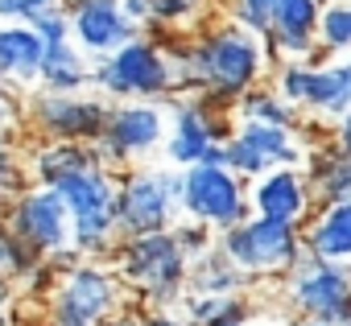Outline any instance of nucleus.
Masks as SVG:
<instances>
[{"instance_id": "nucleus-1", "label": "nucleus", "mask_w": 351, "mask_h": 326, "mask_svg": "<svg viewBox=\"0 0 351 326\" xmlns=\"http://www.w3.org/2000/svg\"><path fill=\"white\" fill-rule=\"evenodd\" d=\"M173 62L178 95H207L219 108H232L265 83L273 54L261 34L244 29L240 21H215L199 34H173L161 42Z\"/></svg>"}, {"instance_id": "nucleus-2", "label": "nucleus", "mask_w": 351, "mask_h": 326, "mask_svg": "<svg viewBox=\"0 0 351 326\" xmlns=\"http://www.w3.org/2000/svg\"><path fill=\"white\" fill-rule=\"evenodd\" d=\"M116 273L128 289H136L149 310H173L186 301L191 289V256L182 252L173 231H153V236H132L116 244Z\"/></svg>"}, {"instance_id": "nucleus-3", "label": "nucleus", "mask_w": 351, "mask_h": 326, "mask_svg": "<svg viewBox=\"0 0 351 326\" xmlns=\"http://www.w3.org/2000/svg\"><path fill=\"white\" fill-rule=\"evenodd\" d=\"M62 195L66 211H71V227H75V252L79 256H104L116 252L120 240V219H116V199H120V174L108 161L62 178L58 186H50Z\"/></svg>"}, {"instance_id": "nucleus-4", "label": "nucleus", "mask_w": 351, "mask_h": 326, "mask_svg": "<svg viewBox=\"0 0 351 326\" xmlns=\"http://www.w3.org/2000/svg\"><path fill=\"white\" fill-rule=\"evenodd\" d=\"M120 240L173 231L182 223V170L173 166H136L120 174L116 199Z\"/></svg>"}, {"instance_id": "nucleus-5", "label": "nucleus", "mask_w": 351, "mask_h": 326, "mask_svg": "<svg viewBox=\"0 0 351 326\" xmlns=\"http://www.w3.org/2000/svg\"><path fill=\"white\" fill-rule=\"evenodd\" d=\"M91 83L104 95H112L116 103H132V99L161 103L169 95H178V83H173V62H169L165 46L153 42V38H136V42L120 46L116 54L99 58L91 66Z\"/></svg>"}, {"instance_id": "nucleus-6", "label": "nucleus", "mask_w": 351, "mask_h": 326, "mask_svg": "<svg viewBox=\"0 0 351 326\" xmlns=\"http://www.w3.org/2000/svg\"><path fill=\"white\" fill-rule=\"evenodd\" d=\"M236 136L232 108L211 103L207 95H178L169 108L165 161L173 170L191 166H223V145Z\"/></svg>"}, {"instance_id": "nucleus-7", "label": "nucleus", "mask_w": 351, "mask_h": 326, "mask_svg": "<svg viewBox=\"0 0 351 326\" xmlns=\"http://www.w3.org/2000/svg\"><path fill=\"white\" fill-rule=\"evenodd\" d=\"M219 248L252 277V281H265V277H289L302 256H306V240H302V227L293 223H273V219H261V215H248L244 223L219 231Z\"/></svg>"}, {"instance_id": "nucleus-8", "label": "nucleus", "mask_w": 351, "mask_h": 326, "mask_svg": "<svg viewBox=\"0 0 351 326\" xmlns=\"http://www.w3.org/2000/svg\"><path fill=\"white\" fill-rule=\"evenodd\" d=\"M124 310L120 277L95 260H79L66 268L50 293L46 326H104L112 314Z\"/></svg>"}, {"instance_id": "nucleus-9", "label": "nucleus", "mask_w": 351, "mask_h": 326, "mask_svg": "<svg viewBox=\"0 0 351 326\" xmlns=\"http://www.w3.org/2000/svg\"><path fill=\"white\" fill-rule=\"evenodd\" d=\"M285 305L293 310L298 322H339L351 326V264H335V260H318V256H302V264L285 277L281 289Z\"/></svg>"}, {"instance_id": "nucleus-10", "label": "nucleus", "mask_w": 351, "mask_h": 326, "mask_svg": "<svg viewBox=\"0 0 351 326\" xmlns=\"http://www.w3.org/2000/svg\"><path fill=\"white\" fill-rule=\"evenodd\" d=\"M252 215L248 182L228 166H191L182 170V219L228 231Z\"/></svg>"}, {"instance_id": "nucleus-11", "label": "nucleus", "mask_w": 351, "mask_h": 326, "mask_svg": "<svg viewBox=\"0 0 351 326\" xmlns=\"http://www.w3.org/2000/svg\"><path fill=\"white\" fill-rule=\"evenodd\" d=\"M5 231L13 244L29 248L42 260H54L62 252L75 248V227H71V211L62 203L58 190L50 186H34L25 190L9 211H5Z\"/></svg>"}, {"instance_id": "nucleus-12", "label": "nucleus", "mask_w": 351, "mask_h": 326, "mask_svg": "<svg viewBox=\"0 0 351 326\" xmlns=\"http://www.w3.org/2000/svg\"><path fill=\"white\" fill-rule=\"evenodd\" d=\"M165 136H169L165 108L149 103V99H132V103H116L112 108L108 128L95 140V149H99V157L108 161L116 174H124V170H136L141 157H149L153 149H161Z\"/></svg>"}, {"instance_id": "nucleus-13", "label": "nucleus", "mask_w": 351, "mask_h": 326, "mask_svg": "<svg viewBox=\"0 0 351 326\" xmlns=\"http://www.w3.org/2000/svg\"><path fill=\"white\" fill-rule=\"evenodd\" d=\"M289 103H298L310 116H326L339 120L351 112V75L347 62H310V58H293L277 66V83H273Z\"/></svg>"}, {"instance_id": "nucleus-14", "label": "nucleus", "mask_w": 351, "mask_h": 326, "mask_svg": "<svg viewBox=\"0 0 351 326\" xmlns=\"http://www.w3.org/2000/svg\"><path fill=\"white\" fill-rule=\"evenodd\" d=\"M223 166L236 170L244 182H256L269 170L306 166V140L293 128H273V124L240 120L236 124V136L223 145Z\"/></svg>"}, {"instance_id": "nucleus-15", "label": "nucleus", "mask_w": 351, "mask_h": 326, "mask_svg": "<svg viewBox=\"0 0 351 326\" xmlns=\"http://www.w3.org/2000/svg\"><path fill=\"white\" fill-rule=\"evenodd\" d=\"M112 108L95 95H62V91H38L29 99V120L46 140H75L95 145L108 128Z\"/></svg>"}, {"instance_id": "nucleus-16", "label": "nucleus", "mask_w": 351, "mask_h": 326, "mask_svg": "<svg viewBox=\"0 0 351 326\" xmlns=\"http://www.w3.org/2000/svg\"><path fill=\"white\" fill-rule=\"evenodd\" d=\"M248 199H252V215L273 219V223H293V227H306L310 215L318 211L314 186L302 166L269 170L265 178H256L248 186Z\"/></svg>"}, {"instance_id": "nucleus-17", "label": "nucleus", "mask_w": 351, "mask_h": 326, "mask_svg": "<svg viewBox=\"0 0 351 326\" xmlns=\"http://www.w3.org/2000/svg\"><path fill=\"white\" fill-rule=\"evenodd\" d=\"M66 13H71V42L83 54L108 58L141 38V25L128 21L120 0H75V5H66Z\"/></svg>"}, {"instance_id": "nucleus-18", "label": "nucleus", "mask_w": 351, "mask_h": 326, "mask_svg": "<svg viewBox=\"0 0 351 326\" xmlns=\"http://www.w3.org/2000/svg\"><path fill=\"white\" fill-rule=\"evenodd\" d=\"M322 13H326V0H281L269 17V29H265L269 54L277 62L314 58L318 34H322Z\"/></svg>"}, {"instance_id": "nucleus-19", "label": "nucleus", "mask_w": 351, "mask_h": 326, "mask_svg": "<svg viewBox=\"0 0 351 326\" xmlns=\"http://www.w3.org/2000/svg\"><path fill=\"white\" fill-rule=\"evenodd\" d=\"M306 252L318 260H335V264H351V199L347 203H322L310 223L302 227Z\"/></svg>"}, {"instance_id": "nucleus-20", "label": "nucleus", "mask_w": 351, "mask_h": 326, "mask_svg": "<svg viewBox=\"0 0 351 326\" xmlns=\"http://www.w3.org/2000/svg\"><path fill=\"white\" fill-rule=\"evenodd\" d=\"M302 170H306V178L314 186L318 207L322 203H347L351 199V157L330 136L306 149V166Z\"/></svg>"}, {"instance_id": "nucleus-21", "label": "nucleus", "mask_w": 351, "mask_h": 326, "mask_svg": "<svg viewBox=\"0 0 351 326\" xmlns=\"http://www.w3.org/2000/svg\"><path fill=\"white\" fill-rule=\"evenodd\" d=\"M46 42L34 25H0V79L34 83L42 79Z\"/></svg>"}, {"instance_id": "nucleus-22", "label": "nucleus", "mask_w": 351, "mask_h": 326, "mask_svg": "<svg viewBox=\"0 0 351 326\" xmlns=\"http://www.w3.org/2000/svg\"><path fill=\"white\" fill-rule=\"evenodd\" d=\"M182 314L191 326H248L252 301L248 293H186Z\"/></svg>"}, {"instance_id": "nucleus-23", "label": "nucleus", "mask_w": 351, "mask_h": 326, "mask_svg": "<svg viewBox=\"0 0 351 326\" xmlns=\"http://www.w3.org/2000/svg\"><path fill=\"white\" fill-rule=\"evenodd\" d=\"M248 285H252V277L223 248H211L207 256H199L191 264V293H244Z\"/></svg>"}, {"instance_id": "nucleus-24", "label": "nucleus", "mask_w": 351, "mask_h": 326, "mask_svg": "<svg viewBox=\"0 0 351 326\" xmlns=\"http://www.w3.org/2000/svg\"><path fill=\"white\" fill-rule=\"evenodd\" d=\"M91 83V66L83 62V50L75 42L62 46H46V62H42V87L46 91H62L75 95Z\"/></svg>"}, {"instance_id": "nucleus-25", "label": "nucleus", "mask_w": 351, "mask_h": 326, "mask_svg": "<svg viewBox=\"0 0 351 326\" xmlns=\"http://www.w3.org/2000/svg\"><path fill=\"white\" fill-rule=\"evenodd\" d=\"M236 116L240 120H252V124H273V128H302V108L298 103H289L277 87H269V83H261V87H252L240 103H236Z\"/></svg>"}, {"instance_id": "nucleus-26", "label": "nucleus", "mask_w": 351, "mask_h": 326, "mask_svg": "<svg viewBox=\"0 0 351 326\" xmlns=\"http://www.w3.org/2000/svg\"><path fill=\"white\" fill-rule=\"evenodd\" d=\"M318 50H322L326 58L351 50V0H326L322 34H318Z\"/></svg>"}, {"instance_id": "nucleus-27", "label": "nucleus", "mask_w": 351, "mask_h": 326, "mask_svg": "<svg viewBox=\"0 0 351 326\" xmlns=\"http://www.w3.org/2000/svg\"><path fill=\"white\" fill-rule=\"evenodd\" d=\"M211 0H157L153 13V29H169V25H195L207 13Z\"/></svg>"}, {"instance_id": "nucleus-28", "label": "nucleus", "mask_w": 351, "mask_h": 326, "mask_svg": "<svg viewBox=\"0 0 351 326\" xmlns=\"http://www.w3.org/2000/svg\"><path fill=\"white\" fill-rule=\"evenodd\" d=\"M54 9H66V5L62 0H0V25H34Z\"/></svg>"}, {"instance_id": "nucleus-29", "label": "nucleus", "mask_w": 351, "mask_h": 326, "mask_svg": "<svg viewBox=\"0 0 351 326\" xmlns=\"http://www.w3.org/2000/svg\"><path fill=\"white\" fill-rule=\"evenodd\" d=\"M281 5V0H228V17L232 21H240L244 29H252V34H261L265 38V29H269V17H273V9Z\"/></svg>"}, {"instance_id": "nucleus-30", "label": "nucleus", "mask_w": 351, "mask_h": 326, "mask_svg": "<svg viewBox=\"0 0 351 326\" xmlns=\"http://www.w3.org/2000/svg\"><path fill=\"white\" fill-rule=\"evenodd\" d=\"M173 236H178L182 252L191 256V264H195L199 256H207L211 248H219V231H211L207 223H195V219H182L178 227H173Z\"/></svg>"}, {"instance_id": "nucleus-31", "label": "nucleus", "mask_w": 351, "mask_h": 326, "mask_svg": "<svg viewBox=\"0 0 351 326\" xmlns=\"http://www.w3.org/2000/svg\"><path fill=\"white\" fill-rule=\"evenodd\" d=\"M21 182H25V170L9 157V149L0 145V211H9V207L25 195V190H21Z\"/></svg>"}, {"instance_id": "nucleus-32", "label": "nucleus", "mask_w": 351, "mask_h": 326, "mask_svg": "<svg viewBox=\"0 0 351 326\" xmlns=\"http://www.w3.org/2000/svg\"><path fill=\"white\" fill-rule=\"evenodd\" d=\"M34 29L42 34V42H46V46H62V42H71V13H66V9H54V13L38 17V21H34Z\"/></svg>"}, {"instance_id": "nucleus-33", "label": "nucleus", "mask_w": 351, "mask_h": 326, "mask_svg": "<svg viewBox=\"0 0 351 326\" xmlns=\"http://www.w3.org/2000/svg\"><path fill=\"white\" fill-rule=\"evenodd\" d=\"M120 9L128 13V21H132V25H153L157 0H120Z\"/></svg>"}, {"instance_id": "nucleus-34", "label": "nucleus", "mask_w": 351, "mask_h": 326, "mask_svg": "<svg viewBox=\"0 0 351 326\" xmlns=\"http://www.w3.org/2000/svg\"><path fill=\"white\" fill-rule=\"evenodd\" d=\"M145 326H191L186 314H173V310H145Z\"/></svg>"}, {"instance_id": "nucleus-35", "label": "nucleus", "mask_w": 351, "mask_h": 326, "mask_svg": "<svg viewBox=\"0 0 351 326\" xmlns=\"http://www.w3.org/2000/svg\"><path fill=\"white\" fill-rule=\"evenodd\" d=\"M330 140H335V145H339V149L351 157V112L335 120V128H330Z\"/></svg>"}, {"instance_id": "nucleus-36", "label": "nucleus", "mask_w": 351, "mask_h": 326, "mask_svg": "<svg viewBox=\"0 0 351 326\" xmlns=\"http://www.w3.org/2000/svg\"><path fill=\"white\" fill-rule=\"evenodd\" d=\"M17 120V103L9 99V91H0V128H9Z\"/></svg>"}, {"instance_id": "nucleus-37", "label": "nucleus", "mask_w": 351, "mask_h": 326, "mask_svg": "<svg viewBox=\"0 0 351 326\" xmlns=\"http://www.w3.org/2000/svg\"><path fill=\"white\" fill-rule=\"evenodd\" d=\"M13 264V240H9V231L0 227V268H9Z\"/></svg>"}, {"instance_id": "nucleus-38", "label": "nucleus", "mask_w": 351, "mask_h": 326, "mask_svg": "<svg viewBox=\"0 0 351 326\" xmlns=\"http://www.w3.org/2000/svg\"><path fill=\"white\" fill-rule=\"evenodd\" d=\"M0 326H9V289L0 285Z\"/></svg>"}, {"instance_id": "nucleus-39", "label": "nucleus", "mask_w": 351, "mask_h": 326, "mask_svg": "<svg viewBox=\"0 0 351 326\" xmlns=\"http://www.w3.org/2000/svg\"><path fill=\"white\" fill-rule=\"evenodd\" d=\"M298 326H339V322H310V318H306V322H298Z\"/></svg>"}, {"instance_id": "nucleus-40", "label": "nucleus", "mask_w": 351, "mask_h": 326, "mask_svg": "<svg viewBox=\"0 0 351 326\" xmlns=\"http://www.w3.org/2000/svg\"><path fill=\"white\" fill-rule=\"evenodd\" d=\"M347 75H351V58H347Z\"/></svg>"}]
</instances>
